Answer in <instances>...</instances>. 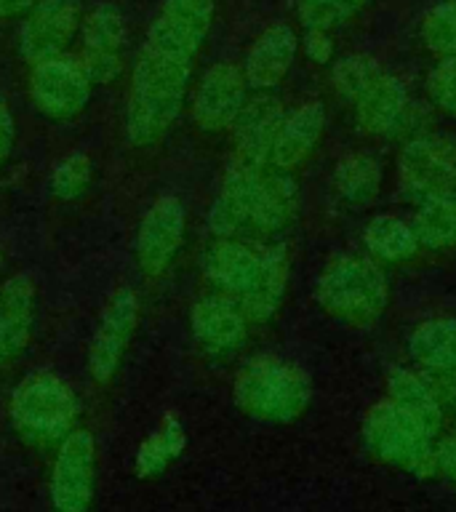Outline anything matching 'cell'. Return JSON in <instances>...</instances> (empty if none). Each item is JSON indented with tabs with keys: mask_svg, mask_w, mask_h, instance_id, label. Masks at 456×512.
<instances>
[{
	"mask_svg": "<svg viewBox=\"0 0 456 512\" xmlns=\"http://www.w3.org/2000/svg\"><path fill=\"white\" fill-rule=\"evenodd\" d=\"M368 0H296V16L304 30L334 32L352 22Z\"/></svg>",
	"mask_w": 456,
	"mask_h": 512,
	"instance_id": "cell-30",
	"label": "cell"
},
{
	"mask_svg": "<svg viewBox=\"0 0 456 512\" xmlns=\"http://www.w3.org/2000/svg\"><path fill=\"white\" fill-rule=\"evenodd\" d=\"M408 358L430 376L456 374V318H430L408 336Z\"/></svg>",
	"mask_w": 456,
	"mask_h": 512,
	"instance_id": "cell-24",
	"label": "cell"
},
{
	"mask_svg": "<svg viewBox=\"0 0 456 512\" xmlns=\"http://www.w3.org/2000/svg\"><path fill=\"white\" fill-rule=\"evenodd\" d=\"M350 110L360 131L374 139L392 142V139H403V136L411 139V136L422 134L419 131L422 107L411 99L406 83L387 70Z\"/></svg>",
	"mask_w": 456,
	"mask_h": 512,
	"instance_id": "cell-8",
	"label": "cell"
},
{
	"mask_svg": "<svg viewBox=\"0 0 456 512\" xmlns=\"http://www.w3.org/2000/svg\"><path fill=\"white\" fill-rule=\"evenodd\" d=\"M400 198L419 206L424 200L456 192V139L422 131L403 144L395 166Z\"/></svg>",
	"mask_w": 456,
	"mask_h": 512,
	"instance_id": "cell-7",
	"label": "cell"
},
{
	"mask_svg": "<svg viewBox=\"0 0 456 512\" xmlns=\"http://www.w3.org/2000/svg\"><path fill=\"white\" fill-rule=\"evenodd\" d=\"M192 62V56L144 43L123 115V131L134 147H155L174 128L190 94Z\"/></svg>",
	"mask_w": 456,
	"mask_h": 512,
	"instance_id": "cell-2",
	"label": "cell"
},
{
	"mask_svg": "<svg viewBox=\"0 0 456 512\" xmlns=\"http://www.w3.org/2000/svg\"><path fill=\"white\" fill-rule=\"evenodd\" d=\"M363 246L376 264H403L419 254L414 224L395 214H379L363 227Z\"/></svg>",
	"mask_w": 456,
	"mask_h": 512,
	"instance_id": "cell-26",
	"label": "cell"
},
{
	"mask_svg": "<svg viewBox=\"0 0 456 512\" xmlns=\"http://www.w3.org/2000/svg\"><path fill=\"white\" fill-rule=\"evenodd\" d=\"M35 3H38V0H0V22L27 16Z\"/></svg>",
	"mask_w": 456,
	"mask_h": 512,
	"instance_id": "cell-37",
	"label": "cell"
},
{
	"mask_svg": "<svg viewBox=\"0 0 456 512\" xmlns=\"http://www.w3.org/2000/svg\"><path fill=\"white\" fill-rule=\"evenodd\" d=\"M387 400L419 422L424 430H430L435 438L443 432L446 422V403L440 398V390L430 374L419 368H395L387 376Z\"/></svg>",
	"mask_w": 456,
	"mask_h": 512,
	"instance_id": "cell-22",
	"label": "cell"
},
{
	"mask_svg": "<svg viewBox=\"0 0 456 512\" xmlns=\"http://www.w3.org/2000/svg\"><path fill=\"white\" fill-rule=\"evenodd\" d=\"M200 267L214 291L232 296L251 323H267L283 307L291 278L283 243L214 238L203 251Z\"/></svg>",
	"mask_w": 456,
	"mask_h": 512,
	"instance_id": "cell-1",
	"label": "cell"
},
{
	"mask_svg": "<svg viewBox=\"0 0 456 512\" xmlns=\"http://www.w3.org/2000/svg\"><path fill=\"white\" fill-rule=\"evenodd\" d=\"M91 179H94V160L91 155L83 150H75L70 155H64L59 163L51 171V195L56 200H78L86 195V190L91 187Z\"/></svg>",
	"mask_w": 456,
	"mask_h": 512,
	"instance_id": "cell-31",
	"label": "cell"
},
{
	"mask_svg": "<svg viewBox=\"0 0 456 512\" xmlns=\"http://www.w3.org/2000/svg\"><path fill=\"white\" fill-rule=\"evenodd\" d=\"M360 432H363L366 448L379 462L419 475V478L438 475V467H435L438 438L387 398L368 408Z\"/></svg>",
	"mask_w": 456,
	"mask_h": 512,
	"instance_id": "cell-6",
	"label": "cell"
},
{
	"mask_svg": "<svg viewBox=\"0 0 456 512\" xmlns=\"http://www.w3.org/2000/svg\"><path fill=\"white\" fill-rule=\"evenodd\" d=\"M235 406L251 419L288 424L307 411L312 400L310 374L299 363L272 352L248 358L232 382Z\"/></svg>",
	"mask_w": 456,
	"mask_h": 512,
	"instance_id": "cell-3",
	"label": "cell"
},
{
	"mask_svg": "<svg viewBox=\"0 0 456 512\" xmlns=\"http://www.w3.org/2000/svg\"><path fill=\"white\" fill-rule=\"evenodd\" d=\"M248 83L243 67L232 62H216L203 72L192 94V120L206 134H222L235 126V120L248 102Z\"/></svg>",
	"mask_w": 456,
	"mask_h": 512,
	"instance_id": "cell-14",
	"label": "cell"
},
{
	"mask_svg": "<svg viewBox=\"0 0 456 512\" xmlns=\"http://www.w3.org/2000/svg\"><path fill=\"white\" fill-rule=\"evenodd\" d=\"M126 19L118 6L99 3L80 24V64L94 86H110L123 72Z\"/></svg>",
	"mask_w": 456,
	"mask_h": 512,
	"instance_id": "cell-15",
	"label": "cell"
},
{
	"mask_svg": "<svg viewBox=\"0 0 456 512\" xmlns=\"http://www.w3.org/2000/svg\"><path fill=\"white\" fill-rule=\"evenodd\" d=\"M91 78L75 56H54L32 64L30 96L40 115L51 120H72L91 102Z\"/></svg>",
	"mask_w": 456,
	"mask_h": 512,
	"instance_id": "cell-10",
	"label": "cell"
},
{
	"mask_svg": "<svg viewBox=\"0 0 456 512\" xmlns=\"http://www.w3.org/2000/svg\"><path fill=\"white\" fill-rule=\"evenodd\" d=\"M315 302L339 323L371 326L390 304V280L371 256H336L320 270Z\"/></svg>",
	"mask_w": 456,
	"mask_h": 512,
	"instance_id": "cell-4",
	"label": "cell"
},
{
	"mask_svg": "<svg viewBox=\"0 0 456 512\" xmlns=\"http://www.w3.org/2000/svg\"><path fill=\"white\" fill-rule=\"evenodd\" d=\"M35 304L38 288L27 272H16L0 286V339L8 360L22 355L35 331Z\"/></svg>",
	"mask_w": 456,
	"mask_h": 512,
	"instance_id": "cell-23",
	"label": "cell"
},
{
	"mask_svg": "<svg viewBox=\"0 0 456 512\" xmlns=\"http://www.w3.org/2000/svg\"><path fill=\"white\" fill-rule=\"evenodd\" d=\"M83 24V0H38L19 30V54L38 64L67 54Z\"/></svg>",
	"mask_w": 456,
	"mask_h": 512,
	"instance_id": "cell-13",
	"label": "cell"
},
{
	"mask_svg": "<svg viewBox=\"0 0 456 512\" xmlns=\"http://www.w3.org/2000/svg\"><path fill=\"white\" fill-rule=\"evenodd\" d=\"M414 232L419 246L430 251H446L456 246V192L440 195L414 206Z\"/></svg>",
	"mask_w": 456,
	"mask_h": 512,
	"instance_id": "cell-27",
	"label": "cell"
},
{
	"mask_svg": "<svg viewBox=\"0 0 456 512\" xmlns=\"http://www.w3.org/2000/svg\"><path fill=\"white\" fill-rule=\"evenodd\" d=\"M187 230V211L176 195H158L136 230V264L147 278H160L179 254Z\"/></svg>",
	"mask_w": 456,
	"mask_h": 512,
	"instance_id": "cell-12",
	"label": "cell"
},
{
	"mask_svg": "<svg viewBox=\"0 0 456 512\" xmlns=\"http://www.w3.org/2000/svg\"><path fill=\"white\" fill-rule=\"evenodd\" d=\"M16 139V123L14 112L8 107V99L0 94V166H6V160L11 158Z\"/></svg>",
	"mask_w": 456,
	"mask_h": 512,
	"instance_id": "cell-36",
	"label": "cell"
},
{
	"mask_svg": "<svg viewBox=\"0 0 456 512\" xmlns=\"http://www.w3.org/2000/svg\"><path fill=\"white\" fill-rule=\"evenodd\" d=\"M384 184V168L379 158L371 152L358 150L347 152L336 160L334 174H331V187L336 198L344 200L347 206H368L379 198Z\"/></svg>",
	"mask_w": 456,
	"mask_h": 512,
	"instance_id": "cell-25",
	"label": "cell"
},
{
	"mask_svg": "<svg viewBox=\"0 0 456 512\" xmlns=\"http://www.w3.org/2000/svg\"><path fill=\"white\" fill-rule=\"evenodd\" d=\"M299 54V35L291 24L275 22L259 32L243 59V75L254 94H270L286 80Z\"/></svg>",
	"mask_w": 456,
	"mask_h": 512,
	"instance_id": "cell-19",
	"label": "cell"
},
{
	"mask_svg": "<svg viewBox=\"0 0 456 512\" xmlns=\"http://www.w3.org/2000/svg\"><path fill=\"white\" fill-rule=\"evenodd\" d=\"M299 211V184L294 174L278 168H262L248 203V240L278 235L294 222Z\"/></svg>",
	"mask_w": 456,
	"mask_h": 512,
	"instance_id": "cell-18",
	"label": "cell"
},
{
	"mask_svg": "<svg viewBox=\"0 0 456 512\" xmlns=\"http://www.w3.org/2000/svg\"><path fill=\"white\" fill-rule=\"evenodd\" d=\"M48 491L56 512L91 510L96 491V440L91 432L72 430L59 443Z\"/></svg>",
	"mask_w": 456,
	"mask_h": 512,
	"instance_id": "cell-11",
	"label": "cell"
},
{
	"mask_svg": "<svg viewBox=\"0 0 456 512\" xmlns=\"http://www.w3.org/2000/svg\"><path fill=\"white\" fill-rule=\"evenodd\" d=\"M139 326V296L134 288H118L107 299L88 344V374L99 387L110 384L126 358L128 344Z\"/></svg>",
	"mask_w": 456,
	"mask_h": 512,
	"instance_id": "cell-9",
	"label": "cell"
},
{
	"mask_svg": "<svg viewBox=\"0 0 456 512\" xmlns=\"http://www.w3.org/2000/svg\"><path fill=\"white\" fill-rule=\"evenodd\" d=\"M323 134H326V107L318 99L302 102L286 112L283 126L272 144L270 168L294 174L296 168H302L312 158V152L318 150Z\"/></svg>",
	"mask_w": 456,
	"mask_h": 512,
	"instance_id": "cell-21",
	"label": "cell"
},
{
	"mask_svg": "<svg viewBox=\"0 0 456 512\" xmlns=\"http://www.w3.org/2000/svg\"><path fill=\"white\" fill-rule=\"evenodd\" d=\"M214 14L216 0H163L144 43L195 59L211 32Z\"/></svg>",
	"mask_w": 456,
	"mask_h": 512,
	"instance_id": "cell-17",
	"label": "cell"
},
{
	"mask_svg": "<svg viewBox=\"0 0 456 512\" xmlns=\"http://www.w3.org/2000/svg\"><path fill=\"white\" fill-rule=\"evenodd\" d=\"M8 416L19 438L32 446H51L78 427L80 400L59 374L35 371L11 392Z\"/></svg>",
	"mask_w": 456,
	"mask_h": 512,
	"instance_id": "cell-5",
	"label": "cell"
},
{
	"mask_svg": "<svg viewBox=\"0 0 456 512\" xmlns=\"http://www.w3.org/2000/svg\"><path fill=\"white\" fill-rule=\"evenodd\" d=\"M184 446H187V432H184L182 422L174 419V416H168L136 451V475L139 478H158V475H163L182 456Z\"/></svg>",
	"mask_w": 456,
	"mask_h": 512,
	"instance_id": "cell-28",
	"label": "cell"
},
{
	"mask_svg": "<svg viewBox=\"0 0 456 512\" xmlns=\"http://www.w3.org/2000/svg\"><path fill=\"white\" fill-rule=\"evenodd\" d=\"M251 320L232 296L211 291L190 310L192 339L208 358H227L243 347Z\"/></svg>",
	"mask_w": 456,
	"mask_h": 512,
	"instance_id": "cell-16",
	"label": "cell"
},
{
	"mask_svg": "<svg viewBox=\"0 0 456 512\" xmlns=\"http://www.w3.org/2000/svg\"><path fill=\"white\" fill-rule=\"evenodd\" d=\"M427 99L438 112L456 120V56L438 59L424 80Z\"/></svg>",
	"mask_w": 456,
	"mask_h": 512,
	"instance_id": "cell-33",
	"label": "cell"
},
{
	"mask_svg": "<svg viewBox=\"0 0 456 512\" xmlns=\"http://www.w3.org/2000/svg\"><path fill=\"white\" fill-rule=\"evenodd\" d=\"M0 267H3V248H0Z\"/></svg>",
	"mask_w": 456,
	"mask_h": 512,
	"instance_id": "cell-39",
	"label": "cell"
},
{
	"mask_svg": "<svg viewBox=\"0 0 456 512\" xmlns=\"http://www.w3.org/2000/svg\"><path fill=\"white\" fill-rule=\"evenodd\" d=\"M435 467L438 475L456 483V430L440 432L435 443Z\"/></svg>",
	"mask_w": 456,
	"mask_h": 512,
	"instance_id": "cell-35",
	"label": "cell"
},
{
	"mask_svg": "<svg viewBox=\"0 0 456 512\" xmlns=\"http://www.w3.org/2000/svg\"><path fill=\"white\" fill-rule=\"evenodd\" d=\"M299 48L312 64H331L334 59V35L320 30H304L299 38Z\"/></svg>",
	"mask_w": 456,
	"mask_h": 512,
	"instance_id": "cell-34",
	"label": "cell"
},
{
	"mask_svg": "<svg viewBox=\"0 0 456 512\" xmlns=\"http://www.w3.org/2000/svg\"><path fill=\"white\" fill-rule=\"evenodd\" d=\"M8 363V352H6V347H3V339H0V368L6 366Z\"/></svg>",
	"mask_w": 456,
	"mask_h": 512,
	"instance_id": "cell-38",
	"label": "cell"
},
{
	"mask_svg": "<svg viewBox=\"0 0 456 512\" xmlns=\"http://www.w3.org/2000/svg\"><path fill=\"white\" fill-rule=\"evenodd\" d=\"M419 38L424 48L438 59L456 56V0H443L424 14Z\"/></svg>",
	"mask_w": 456,
	"mask_h": 512,
	"instance_id": "cell-32",
	"label": "cell"
},
{
	"mask_svg": "<svg viewBox=\"0 0 456 512\" xmlns=\"http://www.w3.org/2000/svg\"><path fill=\"white\" fill-rule=\"evenodd\" d=\"M382 75L384 64L368 54H347L331 64V83L347 107L358 102Z\"/></svg>",
	"mask_w": 456,
	"mask_h": 512,
	"instance_id": "cell-29",
	"label": "cell"
},
{
	"mask_svg": "<svg viewBox=\"0 0 456 512\" xmlns=\"http://www.w3.org/2000/svg\"><path fill=\"white\" fill-rule=\"evenodd\" d=\"M286 110L278 96L254 94L248 96L246 107L235 120V155L232 158L246 160L251 166H270V152L275 144L280 126H283Z\"/></svg>",
	"mask_w": 456,
	"mask_h": 512,
	"instance_id": "cell-20",
	"label": "cell"
}]
</instances>
